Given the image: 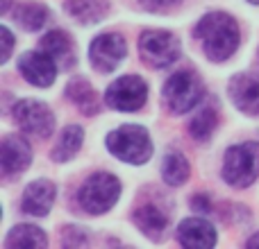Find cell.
<instances>
[{"label": "cell", "instance_id": "5bb4252c", "mask_svg": "<svg viewBox=\"0 0 259 249\" xmlns=\"http://www.w3.org/2000/svg\"><path fill=\"white\" fill-rule=\"evenodd\" d=\"M178 240L184 247H214L216 245V229L202 218H189L180 224Z\"/></svg>", "mask_w": 259, "mask_h": 249}, {"label": "cell", "instance_id": "30bf717a", "mask_svg": "<svg viewBox=\"0 0 259 249\" xmlns=\"http://www.w3.org/2000/svg\"><path fill=\"white\" fill-rule=\"evenodd\" d=\"M21 66V75L25 77L30 84L39 86V89H48L57 77L59 64L50 57L46 50H36V52H25L18 61Z\"/></svg>", "mask_w": 259, "mask_h": 249}, {"label": "cell", "instance_id": "e0dca14e", "mask_svg": "<svg viewBox=\"0 0 259 249\" xmlns=\"http://www.w3.org/2000/svg\"><path fill=\"white\" fill-rule=\"evenodd\" d=\"M66 12L71 18H75L82 25H91L105 18L107 14V5L103 0H66Z\"/></svg>", "mask_w": 259, "mask_h": 249}, {"label": "cell", "instance_id": "9c48e42d", "mask_svg": "<svg viewBox=\"0 0 259 249\" xmlns=\"http://www.w3.org/2000/svg\"><path fill=\"white\" fill-rule=\"evenodd\" d=\"M127 43L121 34H100L91 41L89 48V61L94 64L96 71L109 73L125 59Z\"/></svg>", "mask_w": 259, "mask_h": 249}, {"label": "cell", "instance_id": "277c9868", "mask_svg": "<svg viewBox=\"0 0 259 249\" xmlns=\"http://www.w3.org/2000/svg\"><path fill=\"white\" fill-rule=\"evenodd\" d=\"M121 195V181L112 172H96L82 183L77 193V202L87 213H107Z\"/></svg>", "mask_w": 259, "mask_h": 249}, {"label": "cell", "instance_id": "5b68a950", "mask_svg": "<svg viewBox=\"0 0 259 249\" xmlns=\"http://www.w3.org/2000/svg\"><path fill=\"white\" fill-rule=\"evenodd\" d=\"M166 104L173 113H187L200 102L202 98V84L193 73L180 71L168 77V82L161 89Z\"/></svg>", "mask_w": 259, "mask_h": 249}, {"label": "cell", "instance_id": "6da1fadb", "mask_svg": "<svg viewBox=\"0 0 259 249\" xmlns=\"http://www.w3.org/2000/svg\"><path fill=\"white\" fill-rule=\"evenodd\" d=\"M196 36L211 61H225L232 57L239 45V25L228 14L211 12L200 18L196 27Z\"/></svg>", "mask_w": 259, "mask_h": 249}, {"label": "cell", "instance_id": "3957f363", "mask_svg": "<svg viewBox=\"0 0 259 249\" xmlns=\"http://www.w3.org/2000/svg\"><path fill=\"white\" fill-rule=\"evenodd\" d=\"M259 177V143H239L225 152L223 179L230 186L246 188Z\"/></svg>", "mask_w": 259, "mask_h": 249}, {"label": "cell", "instance_id": "7a4b0ae2", "mask_svg": "<svg viewBox=\"0 0 259 249\" xmlns=\"http://www.w3.org/2000/svg\"><path fill=\"white\" fill-rule=\"evenodd\" d=\"M107 150L125 163L141 165L152 156L150 134L141 125H123L107 136Z\"/></svg>", "mask_w": 259, "mask_h": 249}, {"label": "cell", "instance_id": "ac0fdd59", "mask_svg": "<svg viewBox=\"0 0 259 249\" xmlns=\"http://www.w3.org/2000/svg\"><path fill=\"white\" fill-rule=\"evenodd\" d=\"M82 141H84V132H82V127H77V125H68V127L62 132V136H59L57 145H55L53 159L59 161V163L73 159V156L77 154V150L82 147Z\"/></svg>", "mask_w": 259, "mask_h": 249}, {"label": "cell", "instance_id": "484cf974", "mask_svg": "<svg viewBox=\"0 0 259 249\" xmlns=\"http://www.w3.org/2000/svg\"><path fill=\"white\" fill-rule=\"evenodd\" d=\"M248 247H259V233H257V236H252L250 240H248Z\"/></svg>", "mask_w": 259, "mask_h": 249}, {"label": "cell", "instance_id": "7c38bea8", "mask_svg": "<svg viewBox=\"0 0 259 249\" xmlns=\"http://www.w3.org/2000/svg\"><path fill=\"white\" fill-rule=\"evenodd\" d=\"M230 98L237 109L255 116L259 113V80L250 75H237L230 82Z\"/></svg>", "mask_w": 259, "mask_h": 249}, {"label": "cell", "instance_id": "ffe728a7", "mask_svg": "<svg viewBox=\"0 0 259 249\" xmlns=\"http://www.w3.org/2000/svg\"><path fill=\"white\" fill-rule=\"evenodd\" d=\"M66 95L73 100V104H77L82 113H96L98 111V98H96L94 89L91 84H87L84 80H73L68 82V89H66Z\"/></svg>", "mask_w": 259, "mask_h": 249}, {"label": "cell", "instance_id": "d4e9b609", "mask_svg": "<svg viewBox=\"0 0 259 249\" xmlns=\"http://www.w3.org/2000/svg\"><path fill=\"white\" fill-rule=\"evenodd\" d=\"M141 3L146 5L148 9L157 12V9H166V7H170V5H175L178 0H141Z\"/></svg>", "mask_w": 259, "mask_h": 249}, {"label": "cell", "instance_id": "cb8c5ba5", "mask_svg": "<svg viewBox=\"0 0 259 249\" xmlns=\"http://www.w3.org/2000/svg\"><path fill=\"white\" fill-rule=\"evenodd\" d=\"M0 34H3V39H5V48H3V61H7V59H9V54H12L14 39H12V32H9L7 27H3V30H0Z\"/></svg>", "mask_w": 259, "mask_h": 249}, {"label": "cell", "instance_id": "603a6c76", "mask_svg": "<svg viewBox=\"0 0 259 249\" xmlns=\"http://www.w3.org/2000/svg\"><path fill=\"white\" fill-rule=\"evenodd\" d=\"M216 122H219V118H216L214 109L211 107L200 109V113H198V116L191 120V125H189L191 136L196 138V141H209V136L214 134V129H216Z\"/></svg>", "mask_w": 259, "mask_h": 249}, {"label": "cell", "instance_id": "8fae6325", "mask_svg": "<svg viewBox=\"0 0 259 249\" xmlns=\"http://www.w3.org/2000/svg\"><path fill=\"white\" fill-rule=\"evenodd\" d=\"M55 195H57V191H55L53 181H48V179L32 181L30 186L25 188V193H23V202H21L23 213L36 215V218L48 215L55 204Z\"/></svg>", "mask_w": 259, "mask_h": 249}, {"label": "cell", "instance_id": "d6986e66", "mask_svg": "<svg viewBox=\"0 0 259 249\" xmlns=\"http://www.w3.org/2000/svg\"><path fill=\"white\" fill-rule=\"evenodd\" d=\"M9 249L14 247H25V249H36V247H46L48 240H46V233L41 231L39 227H32V224H18L9 231L7 242H5Z\"/></svg>", "mask_w": 259, "mask_h": 249}, {"label": "cell", "instance_id": "9a60e30c", "mask_svg": "<svg viewBox=\"0 0 259 249\" xmlns=\"http://www.w3.org/2000/svg\"><path fill=\"white\" fill-rule=\"evenodd\" d=\"M41 50L50 54L59 66H68L71 61H75V54H73V41L71 36L64 30H53L41 39Z\"/></svg>", "mask_w": 259, "mask_h": 249}, {"label": "cell", "instance_id": "2e32d148", "mask_svg": "<svg viewBox=\"0 0 259 249\" xmlns=\"http://www.w3.org/2000/svg\"><path fill=\"white\" fill-rule=\"evenodd\" d=\"M132 220L148 238H152V240H159L161 233H164L166 227H168V218L152 204H146V206H141V209H137L132 215Z\"/></svg>", "mask_w": 259, "mask_h": 249}, {"label": "cell", "instance_id": "4fadbf2b", "mask_svg": "<svg viewBox=\"0 0 259 249\" xmlns=\"http://www.w3.org/2000/svg\"><path fill=\"white\" fill-rule=\"evenodd\" d=\"M32 152L23 138L18 136H7L3 141V152H0V163H3V174L5 177H12L18 174L30 165Z\"/></svg>", "mask_w": 259, "mask_h": 249}, {"label": "cell", "instance_id": "4316f807", "mask_svg": "<svg viewBox=\"0 0 259 249\" xmlns=\"http://www.w3.org/2000/svg\"><path fill=\"white\" fill-rule=\"evenodd\" d=\"M248 3H255V5H259V0H248Z\"/></svg>", "mask_w": 259, "mask_h": 249}, {"label": "cell", "instance_id": "52a82bcc", "mask_svg": "<svg viewBox=\"0 0 259 249\" xmlns=\"http://www.w3.org/2000/svg\"><path fill=\"white\" fill-rule=\"evenodd\" d=\"M148 98V86L141 77L137 75H125L112 82L105 93V100L112 109L116 111H137L146 104Z\"/></svg>", "mask_w": 259, "mask_h": 249}, {"label": "cell", "instance_id": "ba28073f", "mask_svg": "<svg viewBox=\"0 0 259 249\" xmlns=\"http://www.w3.org/2000/svg\"><path fill=\"white\" fill-rule=\"evenodd\" d=\"M14 120L25 134L36 138H48L55 129V116L39 100H21L14 107Z\"/></svg>", "mask_w": 259, "mask_h": 249}, {"label": "cell", "instance_id": "44dd1931", "mask_svg": "<svg viewBox=\"0 0 259 249\" xmlns=\"http://www.w3.org/2000/svg\"><path fill=\"white\" fill-rule=\"evenodd\" d=\"M161 177L168 186H182L189 179V161L180 152H170L166 154L164 163H161Z\"/></svg>", "mask_w": 259, "mask_h": 249}, {"label": "cell", "instance_id": "8992f818", "mask_svg": "<svg viewBox=\"0 0 259 249\" xmlns=\"http://www.w3.org/2000/svg\"><path fill=\"white\" fill-rule=\"evenodd\" d=\"M139 50L148 66L166 68L180 57V41L175 34L164 30H148L139 39Z\"/></svg>", "mask_w": 259, "mask_h": 249}, {"label": "cell", "instance_id": "7402d4cb", "mask_svg": "<svg viewBox=\"0 0 259 249\" xmlns=\"http://www.w3.org/2000/svg\"><path fill=\"white\" fill-rule=\"evenodd\" d=\"M14 18L25 32H39L44 27V23L48 21V9L39 3H25L21 7H16Z\"/></svg>", "mask_w": 259, "mask_h": 249}]
</instances>
